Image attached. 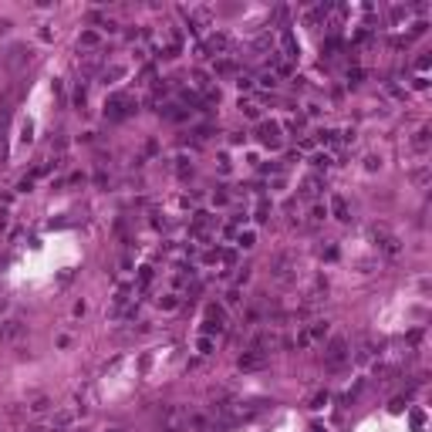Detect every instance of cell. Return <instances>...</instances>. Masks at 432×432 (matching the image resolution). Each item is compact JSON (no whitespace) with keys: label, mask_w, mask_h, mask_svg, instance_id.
Listing matches in <instances>:
<instances>
[{"label":"cell","mask_w":432,"mask_h":432,"mask_svg":"<svg viewBox=\"0 0 432 432\" xmlns=\"http://www.w3.org/2000/svg\"><path fill=\"white\" fill-rule=\"evenodd\" d=\"M321 189H324V179H321V176H307V179L301 182V196H304V199H314Z\"/></svg>","instance_id":"cell-13"},{"label":"cell","mask_w":432,"mask_h":432,"mask_svg":"<svg viewBox=\"0 0 432 432\" xmlns=\"http://www.w3.org/2000/svg\"><path fill=\"white\" fill-rule=\"evenodd\" d=\"M193 85H196L199 91H210V78H206L203 71H193Z\"/></svg>","instance_id":"cell-30"},{"label":"cell","mask_w":432,"mask_h":432,"mask_svg":"<svg viewBox=\"0 0 432 432\" xmlns=\"http://www.w3.org/2000/svg\"><path fill=\"white\" fill-rule=\"evenodd\" d=\"M186 20H189V31H193V34H199L203 27H210L213 10H210V7H196V10H189V14H186Z\"/></svg>","instance_id":"cell-10"},{"label":"cell","mask_w":432,"mask_h":432,"mask_svg":"<svg viewBox=\"0 0 432 432\" xmlns=\"http://www.w3.org/2000/svg\"><path fill=\"white\" fill-rule=\"evenodd\" d=\"M159 307H162V311H176V307H179V297H176V294H166V297H159Z\"/></svg>","instance_id":"cell-26"},{"label":"cell","mask_w":432,"mask_h":432,"mask_svg":"<svg viewBox=\"0 0 432 432\" xmlns=\"http://www.w3.org/2000/svg\"><path fill=\"white\" fill-rule=\"evenodd\" d=\"M223 327H227V311H223L220 304H210L206 314H203V335L206 338H210V335H220Z\"/></svg>","instance_id":"cell-4"},{"label":"cell","mask_w":432,"mask_h":432,"mask_svg":"<svg viewBox=\"0 0 432 432\" xmlns=\"http://www.w3.org/2000/svg\"><path fill=\"white\" fill-rule=\"evenodd\" d=\"M78 44H81V48H98V44H101V37H98L95 31H85V34H81V41H78Z\"/></svg>","instance_id":"cell-25"},{"label":"cell","mask_w":432,"mask_h":432,"mask_svg":"<svg viewBox=\"0 0 432 432\" xmlns=\"http://www.w3.org/2000/svg\"><path fill=\"white\" fill-rule=\"evenodd\" d=\"M327 216H335V220L348 223V203H344V196H331V210H327Z\"/></svg>","instance_id":"cell-14"},{"label":"cell","mask_w":432,"mask_h":432,"mask_svg":"<svg viewBox=\"0 0 432 432\" xmlns=\"http://www.w3.org/2000/svg\"><path fill=\"white\" fill-rule=\"evenodd\" d=\"M129 98L125 95H112L105 101V118H112V122H118V118H125V115H129Z\"/></svg>","instance_id":"cell-9"},{"label":"cell","mask_w":432,"mask_h":432,"mask_svg":"<svg viewBox=\"0 0 432 432\" xmlns=\"http://www.w3.org/2000/svg\"><path fill=\"white\" fill-rule=\"evenodd\" d=\"M237 85H240V91H250V88H253V81H250V78H240Z\"/></svg>","instance_id":"cell-54"},{"label":"cell","mask_w":432,"mask_h":432,"mask_svg":"<svg viewBox=\"0 0 432 432\" xmlns=\"http://www.w3.org/2000/svg\"><path fill=\"white\" fill-rule=\"evenodd\" d=\"M311 344V338H307V331H301V335H297V348H307Z\"/></svg>","instance_id":"cell-50"},{"label":"cell","mask_w":432,"mask_h":432,"mask_svg":"<svg viewBox=\"0 0 432 432\" xmlns=\"http://www.w3.org/2000/svg\"><path fill=\"white\" fill-rule=\"evenodd\" d=\"M216 260H220V250H206L203 253V263H216Z\"/></svg>","instance_id":"cell-46"},{"label":"cell","mask_w":432,"mask_h":432,"mask_svg":"<svg viewBox=\"0 0 432 432\" xmlns=\"http://www.w3.org/2000/svg\"><path fill=\"white\" fill-rule=\"evenodd\" d=\"M34 189V176H24V179L17 182V193H31Z\"/></svg>","instance_id":"cell-40"},{"label":"cell","mask_w":432,"mask_h":432,"mask_svg":"<svg viewBox=\"0 0 432 432\" xmlns=\"http://www.w3.org/2000/svg\"><path fill=\"white\" fill-rule=\"evenodd\" d=\"M324 405H327V392H318L314 402H311V408H324Z\"/></svg>","instance_id":"cell-42"},{"label":"cell","mask_w":432,"mask_h":432,"mask_svg":"<svg viewBox=\"0 0 432 432\" xmlns=\"http://www.w3.org/2000/svg\"><path fill=\"white\" fill-rule=\"evenodd\" d=\"M372 358H375V344L365 341V344L358 348V355H355V361H358V365H365V361H372Z\"/></svg>","instance_id":"cell-19"},{"label":"cell","mask_w":432,"mask_h":432,"mask_svg":"<svg viewBox=\"0 0 432 432\" xmlns=\"http://www.w3.org/2000/svg\"><path fill=\"white\" fill-rule=\"evenodd\" d=\"M311 162H314V169H327V166H331V155L318 152V155H314V159H311Z\"/></svg>","instance_id":"cell-36"},{"label":"cell","mask_w":432,"mask_h":432,"mask_svg":"<svg viewBox=\"0 0 432 432\" xmlns=\"http://www.w3.org/2000/svg\"><path fill=\"white\" fill-rule=\"evenodd\" d=\"M392 412H402V408H405V395H399V399H392Z\"/></svg>","instance_id":"cell-47"},{"label":"cell","mask_w":432,"mask_h":432,"mask_svg":"<svg viewBox=\"0 0 432 432\" xmlns=\"http://www.w3.org/2000/svg\"><path fill=\"white\" fill-rule=\"evenodd\" d=\"M365 166H368V169H378V166H382V159H378V155H368Z\"/></svg>","instance_id":"cell-49"},{"label":"cell","mask_w":432,"mask_h":432,"mask_svg":"<svg viewBox=\"0 0 432 432\" xmlns=\"http://www.w3.org/2000/svg\"><path fill=\"white\" fill-rule=\"evenodd\" d=\"M257 139L263 142L267 149H280V142H284V129H280V122H260L257 125Z\"/></svg>","instance_id":"cell-6"},{"label":"cell","mask_w":432,"mask_h":432,"mask_svg":"<svg viewBox=\"0 0 432 432\" xmlns=\"http://www.w3.org/2000/svg\"><path fill=\"white\" fill-rule=\"evenodd\" d=\"M7 223H10V213L7 206H0V230H7Z\"/></svg>","instance_id":"cell-48"},{"label":"cell","mask_w":432,"mask_h":432,"mask_svg":"<svg viewBox=\"0 0 432 432\" xmlns=\"http://www.w3.org/2000/svg\"><path fill=\"white\" fill-rule=\"evenodd\" d=\"M31 139H34V122H31V118H24V122H20V146H27Z\"/></svg>","instance_id":"cell-21"},{"label":"cell","mask_w":432,"mask_h":432,"mask_svg":"<svg viewBox=\"0 0 432 432\" xmlns=\"http://www.w3.org/2000/svg\"><path fill=\"white\" fill-rule=\"evenodd\" d=\"M237 243L243 246V250H250V246L257 243V237H253V230H246V233H240V237H237Z\"/></svg>","instance_id":"cell-31"},{"label":"cell","mask_w":432,"mask_h":432,"mask_svg":"<svg viewBox=\"0 0 432 432\" xmlns=\"http://www.w3.org/2000/svg\"><path fill=\"white\" fill-rule=\"evenodd\" d=\"M237 71V65H233V61H227V57H223V61H216V74H233Z\"/></svg>","instance_id":"cell-33"},{"label":"cell","mask_w":432,"mask_h":432,"mask_svg":"<svg viewBox=\"0 0 432 432\" xmlns=\"http://www.w3.org/2000/svg\"><path fill=\"white\" fill-rule=\"evenodd\" d=\"M372 233H375V243H378V250H382L385 257H399L402 253V243H399L395 233H388V230H382V227H375Z\"/></svg>","instance_id":"cell-7"},{"label":"cell","mask_w":432,"mask_h":432,"mask_svg":"<svg viewBox=\"0 0 432 432\" xmlns=\"http://www.w3.org/2000/svg\"><path fill=\"white\" fill-rule=\"evenodd\" d=\"M327 327H331L327 321H314V324L307 327V338L311 341H321V338H327Z\"/></svg>","instance_id":"cell-16"},{"label":"cell","mask_w":432,"mask_h":432,"mask_svg":"<svg viewBox=\"0 0 432 432\" xmlns=\"http://www.w3.org/2000/svg\"><path fill=\"white\" fill-rule=\"evenodd\" d=\"M48 408H51V399H48V395H41V399H34L31 405H27V412H31V416H44Z\"/></svg>","instance_id":"cell-17"},{"label":"cell","mask_w":432,"mask_h":432,"mask_svg":"<svg viewBox=\"0 0 432 432\" xmlns=\"http://www.w3.org/2000/svg\"><path fill=\"white\" fill-rule=\"evenodd\" d=\"M324 216H327V206H314V210H311V223H321V220H324Z\"/></svg>","instance_id":"cell-37"},{"label":"cell","mask_w":432,"mask_h":432,"mask_svg":"<svg viewBox=\"0 0 432 432\" xmlns=\"http://www.w3.org/2000/svg\"><path fill=\"white\" fill-rule=\"evenodd\" d=\"M230 48V41H227V34H210L206 37V44L199 48V57H213V54H223V51Z\"/></svg>","instance_id":"cell-11"},{"label":"cell","mask_w":432,"mask_h":432,"mask_svg":"<svg viewBox=\"0 0 432 432\" xmlns=\"http://www.w3.org/2000/svg\"><path fill=\"white\" fill-rule=\"evenodd\" d=\"M240 112L246 118H260V105H253V101H240Z\"/></svg>","instance_id":"cell-28"},{"label":"cell","mask_w":432,"mask_h":432,"mask_svg":"<svg viewBox=\"0 0 432 432\" xmlns=\"http://www.w3.org/2000/svg\"><path fill=\"white\" fill-rule=\"evenodd\" d=\"M348 81H351V85L365 81V71H361V68H351V71H348Z\"/></svg>","instance_id":"cell-41"},{"label":"cell","mask_w":432,"mask_h":432,"mask_svg":"<svg viewBox=\"0 0 432 432\" xmlns=\"http://www.w3.org/2000/svg\"><path fill=\"white\" fill-rule=\"evenodd\" d=\"M162 115H166V118H172V122H182V118H189V112H182L179 105H169Z\"/></svg>","instance_id":"cell-23"},{"label":"cell","mask_w":432,"mask_h":432,"mask_svg":"<svg viewBox=\"0 0 432 432\" xmlns=\"http://www.w3.org/2000/svg\"><path fill=\"white\" fill-rule=\"evenodd\" d=\"M280 44H284V57H297V54H301V44H297V37H294L291 27L280 31Z\"/></svg>","instance_id":"cell-12"},{"label":"cell","mask_w":432,"mask_h":432,"mask_svg":"<svg viewBox=\"0 0 432 432\" xmlns=\"http://www.w3.org/2000/svg\"><path fill=\"white\" fill-rule=\"evenodd\" d=\"M24 335H27V324H24V321H17V318H10V321L0 324V341H4V344H17Z\"/></svg>","instance_id":"cell-8"},{"label":"cell","mask_w":432,"mask_h":432,"mask_svg":"<svg viewBox=\"0 0 432 432\" xmlns=\"http://www.w3.org/2000/svg\"><path fill=\"white\" fill-rule=\"evenodd\" d=\"M71 422H74V412L71 408H61V412L54 416V422H51V432H65Z\"/></svg>","instance_id":"cell-15"},{"label":"cell","mask_w":432,"mask_h":432,"mask_svg":"<svg viewBox=\"0 0 432 432\" xmlns=\"http://www.w3.org/2000/svg\"><path fill=\"white\" fill-rule=\"evenodd\" d=\"M318 139L324 142V146H338V142H341V132H335V129H321V132H318Z\"/></svg>","instance_id":"cell-20"},{"label":"cell","mask_w":432,"mask_h":432,"mask_svg":"<svg viewBox=\"0 0 432 432\" xmlns=\"http://www.w3.org/2000/svg\"><path fill=\"white\" fill-rule=\"evenodd\" d=\"M267 351H260V348H246L243 355H240L237 358V368L240 372H263V368H267Z\"/></svg>","instance_id":"cell-5"},{"label":"cell","mask_w":432,"mask_h":432,"mask_svg":"<svg viewBox=\"0 0 432 432\" xmlns=\"http://www.w3.org/2000/svg\"><path fill=\"white\" fill-rule=\"evenodd\" d=\"M408 422H412V429H422V425H425V412H422V408H416V412H412V419H408Z\"/></svg>","instance_id":"cell-34"},{"label":"cell","mask_w":432,"mask_h":432,"mask_svg":"<svg viewBox=\"0 0 432 432\" xmlns=\"http://www.w3.org/2000/svg\"><path fill=\"white\" fill-rule=\"evenodd\" d=\"M321 257H327V260H335V257H338V250H335V246H324V250H321Z\"/></svg>","instance_id":"cell-51"},{"label":"cell","mask_w":432,"mask_h":432,"mask_svg":"<svg viewBox=\"0 0 432 432\" xmlns=\"http://www.w3.org/2000/svg\"><path fill=\"white\" fill-rule=\"evenodd\" d=\"M122 74H125V65H112L105 74H101V78H105V85H108V81H118Z\"/></svg>","instance_id":"cell-24"},{"label":"cell","mask_w":432,"mask_h":432,"mask_svg":"<svg viewBox=\"0 0 432 432\" xmlns=\"http://www.w3.org/2000/svg\"><path fill=\"white\" fill-rule=\"evenodd\" d=\"M227 199H230V193H216V196H213V203H216V206H223Z\"/></svg>","instance_id":"cell-52"},{"label":"cell","mask_w":432,"mask_h":432,"mask_svg":"<svg viewBox=\"0 0 432 432\" xmlns=\"http://www.w3.org/2000/svg\"><path fill=\"white\" fill-rule=\"evenodd\" d=\"M412 146H416L419 152H425V149H429V129H419L416 139H412Z\"/></svg>","instance_id":"cell-22"},{"label":"cell","mask_w":432,"mask_h":432,"mask_svg":"<svg viewBox=\"0 0 432 432\" xmlns=\"http://www.w3.org/2000/svg\"><path fill=\"white\" fill-rule=\"evenodd\" d=\"M412 85H416V88H429V78H425V74H419V78H416Z\"/></svg>","instance_id":"cell-53"},{"label":"cell","mask_w":432,"mask_h":432,"mask_svg":"<svg viewBox=\"0 0 432 432\" xmlns=\"http://www.w3.org/2000/svg\"><path fill=\"white\" fill-rule=\"evenodd\" d=\"M429 65H432V54H422V57H416V68H419V71H429Z\"/></svg>","instance_id":"cell-43"},{"label":"cell","mask_w":432,"mask_h":432,"mask_svg":"<svg viewBox=\"0 0 432 432\" xmlns=\"http://www.w3.org/2000/svg\"><path fill=\"white\" fill-rule=\"evenodd\" d=\"M240 301H243V294H240V291H230L227 294V304H230V307H237Z\"/></svg>","instance_id":"cell-45"},{"label":"cell","mask_w":432,"mask_h":432,"mask_svg":"<svg viewBox=\"0 0 432 432\" xmlns=\"http://www.w3.org/2000/svg\"><path fill=\"white\" fill-rule=\"evenodd\" d=\"M348 358H351L348 338H331V341H327V348H324V365H327V368H341Z\"/></svg>","instance_id":"cell-2"},{"label":"cell","mask_w":432,"mask_h":432,"mask_svg":"<svg viewBox=\"0 0 432 432\" xmlns=\"http://www.w3.org/2000/svg\"><path fill=\"white\" fill-rule=\"evenodd\" d=\"M196 348H199V355H213V338L199 335V341H196Z\"/></svg>","instance_id":"cell-32"},{"label":"cell","mask_w":432,"mask_h":432,"mask_svg":"<svg viewBox=\"0 0 432 432\" xmlns=\"http://www.w3.org/2000/svg\"><path fill=\"white\" fill-rule=\"evenodd\" d=\"M129 301H132V287H118V294H115V304H112L115 314H118V311H122Z\"/></svg>","instance_id":"cell-18"},{"label":"cell","mask_w":432,"mask_h":432,"mask_svg":"<svg viewBox=\"0 0 432 432\" xmlns=\"http://www.w3.org/2000/svg\"><path fill=\"white\" fill-rule=\"evenodd\" d=\"M186 422H189V416H186V408H182V405H169V408H162V416H159L162 432H182Z\"/></svg>","instance_id":"cell-3"},{"label":"cell","mask_w":432,"mask_h":432,"mask_svg":"<svg viewBox=\"0 0 432 432\" xmlns=\"http://www.w3.org/2000/svg\"><path fill=\"white\" fill-rule=\"evenodd\" d=\"M149 284H152V267H142V270H139V287L146 291Z\"/></svg>","instance_id":"cell-35"},{"label":"cell","mask_w":432,"mask_h":432,"mask_svg":"<svg viewBox=\"0 0 432 432\" xmlns=\"http://www.w3.org/2000/svg\"><path fill=\"white\" fill-rule=\"evenodd\" d=\"M267 220H270V203L260 199V203H257V223H267Z\"/></svg>","instance_id":"cell-29"},{"label":"cell","mask_w":432,"mask_h":432,"mask_svg":"<svg viewBox=\"0 0 432 432\" xmlns=\"http://www.w3.org/2000/svg\"><path fill=\"white\" fill-rule=\"evenodd\" d=\"M71 101H74V108H85V101H88V91H85V85H78V88H74Z\"/></svg>","instance_id":"cell-27"},{"label":"cell","mask_w":432,"mask_h":432,"mask_svg":"<svg viewBox=\"0 0 432 432\" xmlns=\"http://www.w3.org/2000/svg\"><path fill=\"white\" fill-rule=\"evenodd\" d=\"M260 85L263 88H274V85H277V74L270 71V74H260Z\"/></svg>","instance_id":"cell-44"},{"label":"cell","mask_w":432,"mask_h":432,"mask_svg":"<svg viewBox=\"0 0 432 432\" xmlns=\"http://www.w3.org/2000/svg\"><path fill=\"white\" fill-rule=\"evenodd\" d=\"M402 17H408V7H402V4H395V7H392V20L399 24Z\"/></svg>","instance_id":"cell-39"},{"label":"cell","mask_w":432,"mask_h":432,"mask_svg":"<svg viewBox=\"0 0 432 432\" xmlns=\"http://www.w3.org/2000/svg\"><path fill=\"white\" fill-rule=\"evenodd\" d=\"M270 274H274V280H277V284L291 287L294 280H297V253L280 250L277 257H274V263H270Z\"/></svg>","instance_id":"cell-1"},{"label":"cell","mask_w":432,"mask_h":432,"mask_svg":"<svg viewBox=\"0 0 432 432\" xmlns=\"http://www.w3.org/2000/svg\"><path fill=\"white\" fill-rule=\"evenodd\" d=\"M220 260L227 263V267H233V263H237V250H220Z\"/></svg>","instance_id":"cell-38"}]
</instances>
